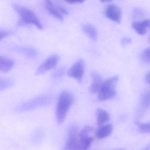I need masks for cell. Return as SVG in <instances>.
Returning <instances> with one entry per match:
<instances>
[{
  "label": "cell",
  "instance_id": "6da1fadb",
  "mask_svg": "<svg viewBox=\"0 0 150 150\" xmlns=\"http://www.w3.org/2000/svg\"><path fill=\"white\" fill-rule=\"evenodd\" d=\"M74 101V96L69 91H64L60 93L56 110V118L58 124L61 125L64 122Z\"/></svg>",
  "mask_w": 150,
  "mask_h": 150
},
{
  "label": "cell",
  "instance_id": "7a4b0ae2",
  "mask_svg": "<svg viewBox=\"0 0 150 150\" xmlns=\"http://www.w3.org/2000/svg\"><path fill=\"white\" fill-rule=\"evenodd\" d=\"M53 97L50 94H42L16 107V112L23 113L34 110L49 105L51 103Z\"/></svg>",
  "mask_w": 150,
  "mask_h": 150
},
{
  "label": "cell",
  "instance_id": "3957f363",
  "mask_svg": "<svg viewBox=\"0 0 150 150\" xmlns=\"http://www.w3.org/2000/svg\"><path fill=\"white\" fill-rule=\"evenodd\" d=\"M118 80V76H115L103 81L102 86L98 92V98L100 100H107L115 97L116 94V87Z\"/></svg>",
  "mask_w": 150,
  "mask_h": 150
},
{
  "label": "cell",
  "instance_id": "277c9868",
  "mask_svg": "<svg viewBox=\"0 0 150 150\" xmlns=\"http://www.w3.org/2000/svg\"><path fill=\"white\" fill-rule=\"evenodd\" d=\"M12 6L16 12L19 15L21 19L27 24H33L38 29H42V24L36 15L32 11L15 3L13 4Z\"/></svg>",
  "mask_w": 150,
  "mask_h": 150
},
{
  "label": "cell",
  "instance_id": "5b68a950",
  "mask_svg": "<svg viewBox=\"0 0 150 150\" xmlns=\"http://www.w3.org/2000/svg\"><path fill=\"white\" fill-rule=\"evenodd\" d=\"M79 128L75 124L70 125L67 131L65 149L79 150Z\"/></svg>",
  "mask_w": 150,
  "mask_h": 150
},
{
  "label": "cell",
  "instance_id": "8992f818",
  "mask_svg": "<svg viewBox=\"0 0 150 150\" xmlns=\"http://www.w3.org/2000/svg\"><path fill=\"white\" fill-rule=\"evenodd\" d=\"M94 129L90 126H87L82 129L79 134V150H88L94 140L91 134Z\"/></svg>",
  "mask_w": 150,
  "mask_h": 150
},
{
  "label": "cell",
  "instance_id": "52a82bcc",
  "mask_svg": "<svg viewBox=\"0 0 150 150\" xmlns=\"http://www.w3.org/2000/svg\"><path fill=\"white\" fill-rule=\"evenodd\" d=\"M85 67L86 63L84 60L81 59H78L68 70L67 75L81 83L85 72Z\"/></svg>",
  "mask_w": 150,
  "mask_h": 150
},
{
  "label": "cell",
  "instance_id": "ba28073f",
  "mask_svg": "<svg viewBox=\"0 0 150 150\" xmlns=\"http://www.w3.org/2000/svg\"><path fill=\"white\" fill-rule=\"evenodd\" d=\"M59 60V56L57 54H53L50 56L39 66L36 71V75H42L55 68Z\"/></svg>",
  "mask_w": 150,
  "mask_h": 150
},
{
  "label": "cell",
  "instance_id": "9c48e42d",
  "mask_svg": "<svg viewBox=\"0 0 150 150\" xmlns=\"http://www.w3.org/2000/svg\"><path fill=\"white\" fill-rule=\"evenodd\" d=\"M105 15L108 19L114 22L120 23L122 21V11L119 7L114 4L109 5L105 11Z\"/></svg>",
  "mask_w": 150,
  "mask_h": 150
},
{
  "label": "cell",
  "instance_id": "30bf717a",
  "mask_svg": "<svg viewBox=\"0 0 150 150\" xmlns=\"http://www.w3.org/2000/svg\"><path fill=\"white\" fill-rule=\"evenodd\" d=\"M91 77L92 82L89 87V92L92 93H98L103 84L102 77L100 74L95 71L91 73Z\"/></svg>",
  "mask_w": 150,
  "mask_h": 150
},
{
  "label": "cell",
  "instance_id": "8fae6325",
  "mask_svg": "<svg viewBox=\"0 0 150 150\" xmlns=\"http://www.w3.org/2000/svg\"><path fill=\"white\" fill-rule=\"evenodd\" d=\"M150 21L145 20L141 21H135L132 23V28L138 35H144L146 34L147 28L150 27Z\"/></svg>",
  "mask_w": 150,
  "mask_h": 150
},
{
  "label": "cell",
  "instance_id": "7c38bea8",
  "mask_svg": "<svg viewBox=\"0 0 150 150\" xmlns=\"http://www.w3.org/2000/svg\"><path fill=\"white\" fill-rule=\"evenodd\" d=\"M83 32L93 42L98 39V31L94 25L90 23H86L81 26Z\"/></svg>",
  "mask_w": 150,
  "mask_h": 150
},
{
  "label": "cell",
  "instance_id": "4fadbf2b",
  "mask_svg": "<svg viewBox=\"0 0 150 150\" xmlns=\"http://www.w3.org/2000/svg\"><path fill=\"white\" fill-rule=\"evenodd\" d=\"M45 7L47 11L51 15L59 21H64V16L53 5L51 0H45Z\"/></svg>",
  "mask_w": 150,
  "mask_h": 150
},
{
  "label": "cell",
  "instance_id": "5bb4252c",
  "mask_svg": "<svg viewBox=\"0 0 150 150\" xmlns=\"http://www.w3.org/2000/svg\"><path fill=\"white\" fill-rule=\"evenodd\" d=\"M15 50L21 52L23 55L30 58H35L38 55V52L35 48L29 46H17L15 47Z\"/></svg>",
  "mask_w": 150,
  "mask_h": 150
},
{
  "label": "cell",
  "instance_id": "9a60e30c",
  "mask_svg": "<svg viewBox=\"0 0 150 150\" xmlns=\"http://www.w3.org/2000/svg\"><path fill=\"white\" fill-rule=\"evenodd\" d=\"M114 127L111 124L100 126L96 131L95 135L98 139H103L110 135L113 132Z\"/></svg>",
  "mask_w": 150,
  "mask_h": 150
},
{
  "label": "cell",
  "instance_id": "2e32d148",
  "mask_svg": "<svg viewBox=\"0 0 150 150\" xmlns=\"http://www.w3.org/2000/svg\"><path fill=\"white\" fill-rule=\"evenodd\" d=\"M13 60L6 57L0 56V72H8L14 66Z\"/></svg>",
  "mask_w": 150,
  "mask_h": 150
},
{
  "label": "cell",
  "instance_id": "e0dca14e",
  "mask_svg": "<svg viewBox=\"0 0 150 150\" xmlns=\"http://www.w3.org/2000/svg\"><path fill=\"white\" fill-rule=\"evenodd\" d=\"M97 124L99 126H102L109 120L110 114L105 110L101 108L96 109V113Z\"/></svg>",
  "mask_w": 150,
  "mask_h": 150
},
{
  "label": "cell",
  "instance_id": "ac0fdd59",
  "mask_svg": "<svg viewBox=\"0 0 150 150\" xmlns=\"http://www.w3.org/2000/svg\"><path fill=\"white\" fill-rule=\"evenodd\" d=\"M45 132L41 128L36 129L31 135L30 141L35 145L39 144L42 142L44 139Z\"/></svg>",
  "mask_w": 150,
  "mask_h": 150
},
{
  "label": "cell",
  "instance_id": "d6986e66",
  "mask_svg": "<svg viewBox=\"0 0 150 150\" xmlns=\"http://www.w3.org/2000/svg\"><path fill=\"white\" fill-rule=\"evenodd\" d=\"M140 107L142 111L146 110L150 106V91L149 90L145 91L142 94L140 99Z\"/></svg>",
  "mask_w": 150,
  "mask_h": 150
},
{
  "label": "cell",
  "instance_id": "ffe728a7",
  "mask_svg": "<svg viewBox=\"0 0 150 150\" xmlns=\"http://www.w3.org/2000/svg\"><path fill=\"white\" fill-rule=\"evenodd\" d=\"M14 84L13 79L9 78H0V92L12 87Z\"/></svg>",
  "mask_w": 150,
  "mask_h": 150
},
{
  "label": "cell",
  "instance_id": "44dd1931",
  "mask_svg": "<svg viewBox=\"0 0 150 150\" xmlns=\"http://www.w3.org/2000/svg\"><path fill=\"white\" fill-rule=\"evenodd\" d=\"M66 69L65 67H59L52 73V78L54 80H59L64 75Z\"/></svg>",
  "mask_w": 150,
  "mask_h": 150
},
{
  "label": "cell",
  "instance_id": "7402d4cb",
  "mask_svg": "<svg viewBox=\"0 0 150 150\" xmlns=\"http://www.w3.org/2000/svg\"><path fill=\"white\" fill-rule=\"evenodd\" d=\"M140 59L144 64H149L150 61V49L147 48L145 49L140 55Z\"/></svg>",
  "mask_w": 150,
  "mask_h": 150
},
{
  "label": "cell",
  "instance_id": "603a6c76",
  "mask_svg": "<svg viewBox=\"0 0 150 150\" xmlns=\"http://www.w3.org/2000/svg\"><path fill=\"white\" fill-rule=\"evenodd\" d=\"M137 124L138 126L139 129L141 133H148L150 132V123H137Z\"/></svg>",
  "mask_w": 150,
  "mask_h": 150
},
{
  "label": "cell",
  "instance_id": "cb8c5ba5",
  "mask_svg": "<svg viewBox=\"0 0 150 150\" xmlns=\"http://www.w3.org/2000/svg\"><path fill=\"white\" fill-rule=\"evenodd\" d=\"M10 31L6 30H0V40L10 35Z\"/></svg>",
  "mask_w": 150,
  "mask_h": 150
},
{
  "label": "cell",
  "instance_id": "d4e9b609",
  "mask_svg": "<svg viewBox=\"0 0 150 150\" xmlns=\"http://www.w3.org/2000/svg\"><path fill=\"white\" fill-rule=\"evenodd\" d=\"M132 42V40L130 38L128 37H125L122 38L121 40V43L123 46H126L128 45L129 44Z\"/></svg>",
  "mask_w": 150,
  "mask_h": 150
},
{
  "label": "cell",
  "instance_id": "484cf974",
  "mask_svg": "<svg viewBox=\"0 0 150 150\" xmlns=\"http://www.w3.org/2000/svg\"><path fill=\"white\" fill-rule=\"evenodd\" d=\"M65 2L71 4H81L85 2L86 0H64Z\"/></svg>",
  "mask_w": 150,
  "mask_h": 150
},
{
  "label": "cell",
  "instance_id": "4316f807",
  "mask_svg": "<svg viewBox=\"0 0 150 150\" xmlns=\"http://www.w3.org/2000/svg\"><path fill=\"white\" fill-rule=\"evenodd\" d=\"M57 8L60 13H62L64 14L67 15H68V13H69L68 11H67L65 8H63V7L60 6H58L57 7Z\"/></svg>",
  "mask_w": 150,
  "mask_h": 150
},
{
  "label": "cell",
  "instance_id": "83f0119b",
  "mask_svg": "<svg viewBox=\"0 0 150 150\" xmlns=\"http://www.w3.org/2000/svg\"><path fill=\"white\" fill-rule=\"evenodd\" d=\"M145 81L147 84H150V72H148L145 76Z\"/></svg>",
  "mask_w": 150,
  "mask_h": 150
},
{
  "label": "cell",
  "instance_id": "f1b7e54d",
  "mask_svg": "<svg viewBox=\"0 0 150 150\" xmlns=\"http://www.w3.org/2000/svg\"><path fill=\"white\" fill-rule=\"evenodd\" d=\"M112 0H100V1L102 3H104V2H109V1H111Z\"/></svg>",
  "mask_w": 150,
  "mask_h": 150
}]
</instances>
